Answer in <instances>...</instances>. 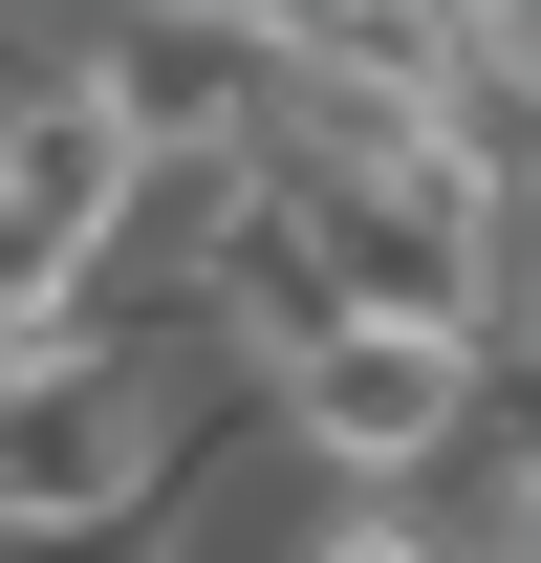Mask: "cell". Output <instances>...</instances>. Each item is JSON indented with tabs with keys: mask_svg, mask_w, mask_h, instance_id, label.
Here are the masks:
<instances>
[{
	"mask_svg": "<svg viewBox=\"0 0 541 563\" xmlns=\"http://www.w3.org/2000/svg\"><path fill=\"white\" fill-rule=\"evenodd\" d=\"M261 412H281V455L325 498H411V477H455L476 433H498V368L433 347V325H325V347L261 368Z\"/></svg>",
	"mask_w": 541,
	"mask_h": 563,
	"instance_id": "6da1fadb",
	"label": "cell"
},
{
	"mask_svg": "<svg viewBox=\"0 0 541 563\" xmlns=\"http://www.w3.org/2000/svg\"><path fill=\"white\" fill-rule=\"evenodd\" d=\"M281 563H476V520H433V498H325Z\"/></svg>",
	"mask_w": 541,
	"mask_h": 563,
	"instance_id": "7a4b0ae2",
	"label": "cell"
},
{
	"mask_svg": "<svg viewBox=\"0 0 541 563\" xmlns=\"http://www.w3.org/2000/svg\"><path fill=\"white\" fill-rule=\"evenodd\" d=\"M0 368H22V347H0Z\"/></svg>",
	"mask_w": 541,
	"mask_h": 563,
	"instance_id": "3957f363",
	"label": "cell"
}]
</instances>
